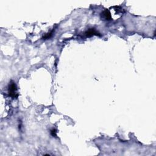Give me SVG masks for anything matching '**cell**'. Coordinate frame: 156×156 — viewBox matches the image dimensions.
<instances>
[{"label":"cell","mask_w":156,"mask_h":156,"mask_svg":"<svg viewBox=\"0 0 156 156\" xmlns=\"http://www.w3.org/2000/svg\"><path fill=\"white\" fill-rule=\"evenodd\" d=\"M85 36L86 37H92L93 36H100V34L97 32L96 30L93 28H91V29H89L88 30L85 32Z\"/></svg>","instance_id":"7a4b0ae2"},{"label":"cell","mask_w":156,"mask_h":156,"mask_svg":"<svg viewBox=\"0 0 156 156\" xmlns=\"http://www.w3.org/2000/svg\"><path fill=\"white\" fill-rule=\"evenodd\" d=\"M51 134L52 136L56 137V130L55 129H53L51 130Z\"/></svg>","instance_id":"5b68a950"},{"label":"cell","mask_w":156,"mask_h":156,"mask_svg":"<svg viewBox=\"0 0 156 156\" xmlns=\"http://www.w3.org/2000/svg\"><path fill=\"white\" fill-rule=\"evenodd\" d=\"M53 31H52L51 32H50V33H48V34H45V36H43V39L46 40V39H48V38H51V36H53Z\"/></svg>","instance_id":"277c9868"},{"label":"cell","mask_w":156,"mask_h":156,"mask_svg":"<svg viewBox=\"0 0 156 156\" xmlns=\"http://www.w3.org/2000/svg\"><path fill=\"white\" fill-rule=\"evenodd\" d=\"M101 17L103 19H104L105 20H111L112 17H111V14H110V12L107 9H105V11H104L103 12V13H101Z\"/></svg>","instance_id":"3957f363"},{"label":"cell","mask_w":156,"mask_h":156,"mask_svg":"<svg viewBox=\"0 0 156 156\" xmlns=\"http://www.w3.org/2000/svg\"><path fill=\"white\" fill-rule=\"evenodd\" d=\"M17 87L14 82L11 81L9 84V88H8V92H9V96H11L12 98H17L18 95L17 93Z\"/></svg>","instance_id":"6da1fadb"}]
</instances>
